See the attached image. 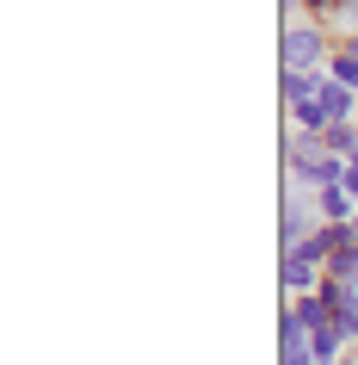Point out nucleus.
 <instances>
[{"label":"nucleus","mask_w":358,"mask_h":365,"mask_svg":"<svg viewBox=\"0 0 358 365\" xmlns=\"http://www.w3.org/2000/svg\"><path fill=\"white\" fill-rule=\"evenodd\" d=\"M352 230H358V217H352Z\"/></svg>","instance_id":"6"},{"label":"nucleus","mask_w":358,"mask_h":365,"mask_svg":"<svg viewBox=\"0 0 358 365\" xmlns=\"http://www.w3.org/2000/svg\"><path fill=\"white\" fill-rule=\"evenodd\" d=\"M327 56V38H321L315 25H290L284 31V68H297V75H309V62Z\"/></svg>","instance_id":"1"},{"label":"nucleus","mask_w":358,"mask_h":365,"mask_svg":"<svg viewBox=\"0 0 358 365\" xmlns=\"http://www.w3.org/2000/svg\"><path fill=\"white\" fill-rule=\"evenodd\" d=\"M321 211H327V223H352V205H346V186H327V192H321Z\"/></svg>","instance_id":"3"},{"label":"nucleus","mask_w":358,"mask_h":365,"mask_svg":"<svg viewBox=\"0 0 358 365\" xmlns=\"http://www.w3.org/2000/svg\"><path fill=\"white\" fill-rule=\"evenodd\" d=\"M352 359H358V346H352Z\"/></svg>","instance_id":"7"},{"label":"nucleus","mask_w":358,"mask_h":365,"mask_svg":"<svg viewBox=\"0 0 358 365\" xmlns=\"http://www.w3.org/2000/svg\"><path fill=\"white\" fill-rule=\"evenodd\" d=\"M346 192H358V155L346 161Z\"/></svg>","instance_id":"4"},{"label":"nucleus","mask_w":358,"mask_h":365,"mask_svg":"<svg viewBox=\"0 0 358 365\" xmlns=\"http://www.w3.org/2000/svg\"><path fill=\"white\" fill-rule=\"evenodd\" d=\"M315 285V260L309 254H284V291H309Z\"/></svg>","instance_id":"2"},{"label":"nucleus","mask_w":358,"mask_h":365,"mask_svg":"<svg viewBox=\"0 0 358 365\" xmlns=\"http://www.w3.org/2000/svg\"><path fill=\"white\" fill-rule=\"evenodd\" d=\"M339 365H358V359H339Z\"/></svg>","instance_id":"5"}]
</instances>
